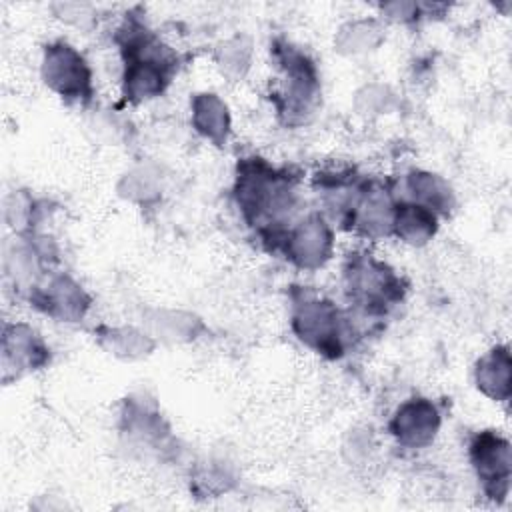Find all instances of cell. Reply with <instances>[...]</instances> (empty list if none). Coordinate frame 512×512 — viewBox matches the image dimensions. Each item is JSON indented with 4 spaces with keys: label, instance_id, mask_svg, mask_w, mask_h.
Here are the masks:
<instances>
[{
    "label": "cell",
    "instance_id": "cell-1",
    "mask_svg": "<svg viewBox=\"0 0 512 512\" xmlns=\"http://www.w3.org/2000/svg\"><path fill=\"white\" fill-rule=\"evenodd\" d=\"M234 204L258 240L276 252L284 232L298 218L300 176L260 156L238 158L232 186Z\"/></svg>",
    "mask_w": 512,
    "mask_h": 512
},
{
    "label": "cell",
    "instance_id": "cell-2",
    "mask_svg": "<svg viewBox=\"0 0 512 512\" xmlns=\"http://www.w3.org/2000/svg\"><path fill=\"white\" fill-rule=\"evenodd\" d=\"M116 44L122 58V102L142 104L162 96L178 72V54L136 16L118 28Z\"/></svg>",
    "mask_w": 512,
    "mask_h": 512
},
{
    "label": "cell",
    "instance_id": "cell-3",
    "mask_svg": "<svg viewBox=\"0 0 512 512\" xmlns=\"http://www.w3.org/2000/svg\"><path fill=\"white\" fill-rule=\"evenodd\" d=\"M272 58L278 68V82L270 92L276 116L286 126H300L312 118L320 104L318 66L306 50L280 38L272 44Z\"/></svg>",
    "mask_w": 512,
    "mask_h": 512
},
{
    "label": "cell",
    "instance_id": "cell-4",
    "mask_svg": "<svg viewBox=\"0 0 512 512\" xmlns=\"http://www.w3.org/2000/svg\"><path fill=\"white\" fill-rule=\"evenodd\" d=\"M346 300L362 318H386L406 298V280L368 250H354L342 262Z\"/></svg>",
    "mask_w": 512,
    "mask_h": 512
},
{
    "label": "cell",
    "instance_id": "cell-5",
    "mask_svg": "<svg viewBox=\"0 0 512 512\" xmlns=\"http://www.w3.org/2000/svg\"><path fill=\"white\" fill-rule=\"evenodd\" d=\"M352 320L350 312L326 296L306 290L292 294L290 328L306 348L324 358L338 360L352 348L358 338Z\"/></svg>",
    "mask_w": 512,
    "mask_h": 512
},
{
    "label": "cell",
    "instance_id": "cell-6",
    "mask_svg": "<svg viewBox=\"0 0 512 512\" xmlns=\"http://www.w3.org/2000/svg\"><path fill=\"white\" fill-rule=\"evenodd\" d=\"M40 76L48 90L66 104L86 106L94 96L92 68L82 52L66 40H54L42 48Z\"/></svg>",
    "mask_w": 512,
    "mask_h": 512
},
{
    "label": "cell",
    "instance_id": "cell-7",
    "mask_svg": "<svg viewBox=\"0 0 512 512\" xmlns=\"http://www.w3.org/2000/svg\"><path fill=\"white\" fill-rule=\"evenodd\" d=\"M276 252H282L292 266L314 272L334 254V228L320 210H312L290 224Z\"/></svg>",
    "mask_w": 512,
    "mask_h": 512
},
{
    "label": "cell",
    "instance_id": "cell-8",
    "mask_svg": "<svg viewBox=\"0 0 512 512\" xmlns=\"http://www.w3.org/2000/svg\"><path fill=\"white\" fill-rule=\"evenodd\" d=\"M468 460L484 496L492 502H504L512 476L510 442L494 430H482L468 444Z\"/></svg>",
    "mask_w": 512,
    "mask_h": 512
},
{
    "label": "cell",
    "instance_id": "cell-9",
    "mask_svg": "<svg viewBox=\"0 0 512 512\" xmlns=\"http://www.w3.org/2000/svg\"><path fill=\"white\" fill-rule=\"evenodd\" d=\"M396 194L390 184L376 178H364L358 198L342 228L366 240L392 236Z\"/></svg>",
    "mask_w": 512,
    "mask_h": 512
},
{
    "label": "cell",
    "instance_id": "cell-10",
    "mask_svg": "<svg viewBox=\"0 0 512 512\" xmlns=\"http://www.w3.org/2000/svg\"><path fill=\"white\" fill-rule=\"evenodd\" d=\"M50 362V348L40 332L26 322H4L0 344L2 382L10 384L42 370Z\"/></svg>",
    "mask_w": 512,
    "mask_h": 512
},
{
    "label": "cell",
    "instance_id": "cell-11",
    "mask_svg": "<svg viewBox=\"0 0 512 512\" xmlns=\"http://www.w3.org/2000/svg\"><path fill=\"white\" fill-rule=\"evenodd\" d=\"M26 298L32 308L56 322H80L92 306V298L82 284L64 272L46 274Z\"/></svg>",
    "mask_w": 512,
    "mask_h": 512
},
{
    "label": "cell",
    "instance_id": "cell-12",
    "mask_svg": "<svg viewBox=\"0 0 512 512\" xmlns=\"http://www.w3.org/2000/svg\"><path fill=\"white\" fill-rule=\"evenodd\" d=\"M442 426V414L438 406L424 396H412L404 400L388 422V432L398 446L420 450L434 442Z\"/></svg>",
    "mask_w": 512,
    "mask_h": 512
},
{
    "label": "cell",
    "instance_id": "cell-13",
    "mask_svg": "<svg viewBox=\"0 0 512 512\" xmlns=\"http://www.w3.org/2000/svg\"><path fill=\"white\" fill-rule=\"evenodd\" d=\"M190 120L202 138L214 146H226L232 118L228 104L216 92H198L190 98Z\"/></svg>",
    "mask_w": 512,
    "mask_h": 512
},
{
    "label": "cell",
    "instance_id": "cell-14",
    "mask_svg": "<svg viewBox=\"0 0 512 512\" xmlns=\"http://www.w3.org/2000/svg\"><path fill=\"white\" fill-rule=\"evenodd\" d=\"M438 220L440 216L430 208L408 198H396L392 236L410 246H424L436 236Z\"/></svg>",
    "mask_w": 512,
    "mask_h": 512
},
{
    "label": "cell",
    "instance_id": "cell-15",
    "mask_svg": "<svg viewBox=\"0 0 512 512\" xmlns=\"http://www.w3.org/2000/svg\"><path fill=\"white\" fill-rule=\"evenodd\" d=\"M404 186L408 192V200L430 208L438 216H448L456 206L454 190L440 174L416 168L406 174Z\"/></svg>",
    "mask_w": 512,
    "mask_h": 512
},
{
    "label": "cell",
    "instance_id": "cell-16",
    "mask_svg": "<svg viewBox=\"0 0 512 512\" xmlns=\"http://www.w3.org/2000/svg\"><path fill=\"white\" fill-rule=\"evenodd\" d=\"M510 352L508 346L490 348L474 368L476 388L494 402H506L510 398Z\"/></svg>",
    "mask_w": 512,
    "mask_h": 512
},
{
    "label": "cell",
    "instance_id": "cell-17",
    "mask_svg": "<svg viewBox=\"0 0 512 512\" xmlns=\"http://www.w3.org/2000/svg\"><path fill=\"white\" fill-rule=\"evenodd\" d=\"M94 334L98 344L108 354L122 360L144 358L156 348V342L150 334L130 326H100Z\"/></svg>",
    "mask_w": 512,
    "mask_h": 512
},
{
    "label": "cell",
    "instance_id": "cell-18",
    "mask_svg": "<svg viewBox=\"0 0 512 512\" xmlns=\"http://www.w3.org/2000/svg\"><path fill=\"white\" fill-rule=\"evenodd\" d=\"M122 422L126 434L144 444L162 442L168 436V428L162 416L154 408H148L144 402L136 398H126Z\"/></svg>",
    "mask_w": 512,
    "mask_h": 512
},
{
    "label": "cell",
    "instance_id": "cell-19",
    "mask_svg": "<svg viewBox=\"0 0 512 512\" xmlns=\"http://www.w3.org/2000/svg\"><path fill=\"white\" fill-rule=\"evenodd\" d=\"M148 324L152 326L154 334H160V338L178 342L194 340L204 328L200 318L180 310H156L154 318H150Z\"/></svg>",
    "mask_w": 512,
    "mask_h": 512
},
{
    "label": "cell",
    "instance_id": "cell-20",
    "mask_svg": "<svg viewBox=\"0 0 512 512\" xmlns=\"http://www.w3.org/2000/svg\"><path fill=\"white\" fill-rule=\"evenodd\" d=\"M382 38V28L374 20H356L338 30L334 44L342 54H362L374 50Z\"/></svg>",
    "mask_w": 512,
    "mask_h": 512
},
{
    "label": "cell",
    "instance_id": "cell-21",
    "mask_svg": "<svg viewBox=\"0 0 512 512\" xmlns=\"http://www.w3.org/2000/svg\"><path fill=\"white\" fill-rule=\"evenodd\" d=\"M216 62L224 76L232 80H240L250 66V44L244 42L242 38L228 40L226 44L220 46Z\"/></svg>",
    "mask_w": 512,
    "mask_h": 512
},
{
    "label": "cell",
    "instance_id": "cell-22",
    "mask_svg": "<svg viewBox=\"0 0 512 512\" xmlns=\"http://www.w3.org/2000/svg\"><path fill=\"white\" fill-rule=\"evenodd\" d=\"M154 174H150V170L148 168H136V170H132V172H128L126 176H124V182H126V186L122 188L124 192V196L126 198H130V200H140V202H144V200H150L154 194H156V190H158V184L154 182Z\"/></svg>",
    "mask_w": 512,
    "mask_h": 512
}]
</instances>
